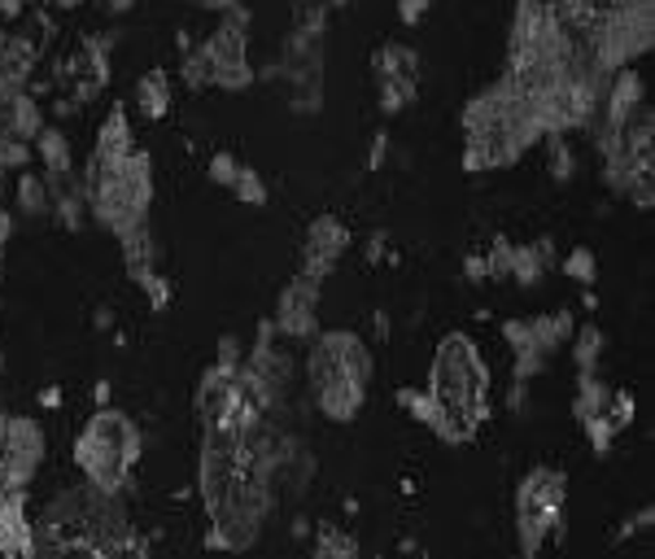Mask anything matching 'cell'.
Here are the masks:
<instances>
[{
  "instance_id": "1",
  "label": "cell",
  "mask_w": 655,
  "mask_h": 559,
  "mask_svg": "<svg viewBox=\"0 0 655 559\" xmlns=\"http://www.w3.org/2000/svg\"><path fill=\"white\" fill-rule=\"evenodd\" d=\"M463 171H503L525 158L529 144L546 136L543 110L529 93L512 84V75H498L490 88H481L463 106Z\"/></svg>"
},
{
  "instance_id": "2",
  "label": "cell",
  "mask_w": 655,
  "mask_h": 559,
  "mask_svg": "<svg viewBox=\"0 0 655 559\" xmlns=\"http://www.w3.org/2000/svg\"><path fill=\"white\" fill-rule=\"evenodd\" d=\"M429 394L445 416L437 438L445 447H468L481 433V424L490 420V363L481 358L476 341L468 333L441 336L433 372H429Z\"/></svg>"
},
{
  "instance_id": "3",
  "label": "cell",
  "mask_w": 655,
  "mask_h": 559,
  "mask_svg": "<svg viewBox=\"0 0 655 559\" xmlns=\"http://www.w3.org/2000/svg\"><path fill=\"white\" fill-rule=\"evenodd\" d=\"M307 372H311L315 407L332 424H350L363 411L367 385H372V350L358 333L336 329V333L315 336Z\"/></svg>"
},
{
  "instance_id": "4",
  "label": "cell",
  "mask_w": 655,
  "mask_h": 559,
  "mask_svg": "<svg viewBox=\"0 0 655 559\" xmlns=\"http://www.w3.org/2000/svg\"><path fill=\"white\" fill-rule=\"evenodd\" d=\"M75 463L88 476V485L106 490V494H122V485L131 481L136 463H140V429L131 416L101 407L88 429L75 442Z\"/></svg>"
},
{
  "instance_id": "5",
  "label": "cell",
  "mask_w": 655,
  "mask_h": 559,
  "mask_svg": "<svg viewBox=\"0 0 655 559\" xmlns=\"http://www.w3.org/2000/svg\"><path fill=\"white\" fill-rule=\"evenodd\" d=\"M568 476L559 467H529L516 485V547L520 556H543L550 542H563Z\"/></svg>"
},
{
  "instance_id": "6",
  "label": "cell",
  "mask_w": 655,
  "mask_h": 559,
  "mask_svg": "<svg viewBox=\"0 0 655 559\" xmlns=\"http://www.w3.org/2000/svg\"><path fill=\"white\" fill-rule=\"evenodd\" d=\"M245 31H249V13H245L240 4H232L227 18L218 22V31L202 44V53H206V62H211V84H215V88L240 93V88L254 79L249 62H245Z\"/></svg>"
},
{
  "instance_id": "7",
  "label": "cell",
  "mask_w": 655,
  "mask_h": 559,
  "mask_svg": "<svg viewBox=\"0 0 655 559\" xmlns=\"http://www.w3.org/2000/svg\"><path fill=\"white\" fill-rule=\"evenodd\" d=\"M372 75L385 114H402L420 97V53L407 44H380L372 53Z\"/></svg>"
},
{
  "instance_id": "8",
  "label": "cell",
  "mask_w": 655,
  "mask_h": 559,
  "mask_svg": "<svg viewBox=\"0 0 655 559\" xmlns=\"http://www.w3.org/2000/svg\"><path fill=\"white\" fill-rule=\"evenodd\" d=\"M315 311H320V280L311 276H298L280 289V302H276V333L280 336H315Z\"/></svg>"
},
{
  "instance_id": "9",
  "label": "cell",
  "mask_w": 655,
  "mask_h": 559,
  "mask_svg": "<svg viewBox=\"0 0 655 559\" xmlns=\"http://www.w3.org/2000/svg\"><path fill=\"white\" fill-rule=\"evenodd\" d=\"M350 249V232L341 219H332V215H320L315 224L307 227V249H302V276H311V280H320L324 284L328 276H332V267L341 262V254Z\"/></svg>"
},
{
  "instance_id": "10",
  "label": "cell",
  "mask_w": 655,
  "mask_h": 559,
  "mask_svg": "<svg viewBox=\"0 0 655 559\" xmlns=\"http://www.w3.org/2000/svg\"><path fill=\"white\" fill-rule=\"evenodd\" d=\"M35 529L26 520V490H9L0 498V556H31Z\"/></svg>"
},
{
  "instance_id": "11",
  "label": "cell",
  "mask_w": 655,
  "mask_h": 559,
  "mask_svg": "<svg viewBox=\"0 0 655 559\" xmlns=\"http://www.w3.org/2000/svg\"><path fill=\"white\" fill-rule=\"evenodd\" d=\"M555 262H559V258H555V240H550V236H538V240H529V245H512L507 280H516L520 289H534Z\"/></svg>"
},
{
  "instance_id": "12",
  "label": "cell",
  "mask_w": 655,
  "mask_h": 559,
  "mask_svg": "<svg viewBox=\"0 0 655 559\" xmlns=\"http://www.w3.org/2000/svg\"><path fill=\"white\" fill-rule=\"evenodd\" d=\"M0 131L4 136H18V140H35L40 136V127H44V114L35 106V97H26V93H9V97H0Z\"/></svg>"
},
{
  "instance_id": "13",
  "label": "cell",
  "mask_w": 655,
  "mask_h": 559,
  "mask_svg": "<svg viewBox=\"0 0 655 559\" xmlns=\"http://www.w3.org/2000/svg\"><path fill=\"white\" fill-rule=\"evenodd\" d=\"M131 122H127V110H109V118L97 131V149H93V162H122L131 153Z\"/></svg>"
},
{
  "instance_id": "14",
  "label": "cell",
  "mask_w": 655,
  "mask_h": 559,
  "mask_svg": "<svg viewBox=\"0 0 655 559\" xmlns=\"http://www.w3.org/2000/svg\"><path fill=\"white\" fill-rule=\"evenodd\" d=\"M529 324V345L534 350H543L546 358L559 350V345H568V336L577 329V320H572V311H550V315H534V320H525Z\"/></svg>"
},
{
  "instance_id": "15",
  "label": "cell",
  "mask_w": 655,
  "mask_h": 559,
  "mask_svg": "<svg viewBox=\"0 0 655 559\" xmlns=\"http://www.w3.org/2000/svg\"><path fill=\"white\" fill-rule=\"evenodd\" d=\"M136 110L144 118H167V110H171V75L162 66H153V71H144L136 79Z\"/></svg>"
},
{
  "instance_id": "16",
  "label": "cell",
  "mask_w": 655,
  "mask_h": 559,
  "mask_svg": "<svg viewBox=\"0 0 655 559\" xmlns=\"http://www.w3.org/2000/svg\"><path fill=\"white\" fill-rule=\"evenodd\" d=\"M35 153H40V162H44V175H71V166H75L71 140H66L57 127H40V136H35Z\"/></svg>"
},
{
  "instance_id": "17",
  "label": "cell",
  "mask_w": 655,
  "mask_h": 559,
  "mask_svg": "<svg viewBox=\"0 0 655 559\" xmlns=\"http://www.w3.org/2000/svg\"><path fill=\"white\" fill-rule=\"evenodd\" d=\"M608 385L599 380V372H581L577 376V394H572V416H577V424H586L590 416H599L603 407H608Z\"/></svg>"
},
{
  "instance_id": "18",
  "label": "cell",
  "mask_w": 655,
  "mask_h": 559,
  "mask_svg": "<svg viewBox=\"0 0 655 559\" xmlns=\"http://www.w3.org/2000/svg\"><path fill=\"white\" fill-rule=\"evenodd\" d=\"M603 341H608V336H603L599 324H581V329H572L568 345H572V363H577V372H599Z\"/></svg>"
},
{
  "instance_id": "19",
  "label": "cell",
  "mask_w": 655,
  "mask_h": 559,
  "mask_svg": "<svg viewBox=\"0 0 655 559\" xmlns=\"http://www.w3.org/2000/svg\"><path fill=\"white\" fill-rule=\"evenodd\" d=\"M18 211L22 215H49V180L35 171L18 175Z\"/></svg>"
},
{
  "instance_id": "20",
  "label": "cell",
  "mask_w": 655,
  "mask_h": 559,
  "mask_svg": "<svg viewBox=\"0 0 655 559\" xmlns=\"http://www.w3.org/2000/svg\"><path fill=\"white\" fill-rule=\"evenodd\" d=\"M572 284H581V289H594V280H599V262H594V254L586 249V245H577V249H568L559 262H555Z\"/></svg>"
},
{
  "instance_id": "21",
  "label": "cell",
  "mask_w": 655,
  "mask_h": 559,
  "mask_svg": "<svg viewBox=\"0 0 655 559\" xmlns=\"http://www.w3.org/2000/svg\"><path fill=\"white\" fill-rule=\"evenodd\" d=\"M546 140V166H550V180L568 184L577 175V158H572V144L568 136H543Z\"/></svg>"
},
{
  "instance_id": "22",
  "label": "cell",
  "mask_w": 655,
  "mask_h": 559,
  "mask_svg": "<svg viewBox=\"0 0 655 559\" xmlns=\"http://www.w3.org/2000/svg\"><path fill=\"white\" fill-rule=\"evenodd\" d=\"M634 411H638V407H634V394H630V389H612V394H608L603 416L612 420V429H616V433H625V429L634 424Z\"/></svg>"
},
{
  "instance_id": "23",
  "label": "cell",
  "mask_w": 655,
  "mask_h": 559,
  "mask_svg": "<svg viewBox=\"0 0 655 559\" xmlns=\"http://www.w3.org/2000/svg\"><path fill=\"white\" fill-rule=\"evenodd\" d=\"M232 193H236L245 206H267V184H262V175H258L254 166H240V175H236Z\"/></svg>"
},
{
  "instance_id": "24",
  "label": "cell",
  "mask_w": 655,
  "mask_h": 559,
  "mask_svg": "<svg viewBox=\"0 0 655 559\" xmlns=\"http://www.w3.org/2000/svg\"><path fill=\"white\" fill-rule=\"evenodd\" d=\"M516 358H512V380H534V376H543L546 372V354L543 350H534V345H525V350H512Z\"/></svg>"
},
{
  "instance_id": "25",
  "label": "cell",
  "mask_w": 655,
  "mask_h": 559,
  "mask_svg": "<svg viewBox=\"0 0 655 559\" xmlns=\"http://www.w3.org/2000/svg\"><path fill=\"white\" fill-rule=\"evenodd\" d=\"M245 354H249V350H245V341H240V336H218V354H215V363L218 367H223V372H240V367H245Z\"/></svg>"
},
{
  "instance_id": "26",
  "label": "cell",
  "mask_w": 655,
  "mask_h": 559,
  "mask_svg": "<svg viewBox=\"0 0 655 559\" xmlns=\"http://www.w3.org/2000/svg\"><path fill=\"white\" fill-rule=\"evenodd\" d=\"M354 551H358V542L350 534H336L332 525H324V534L315 538V556H354Z\"/></svg>"
},
{
  "instance_id": "27",
  "label": "cell",
  "mask_w": 655,
  "mask_h": 559,
  "mask_svg": "<svg viewBox=\"0 0 655 559\" xmlns=\"http://www.w3.org/2000/svg\"><path fill=\"white\" fill-rule=\"evenodd\" d=\"M180 79H184L189 88H206V84H211V62H206V53H202V49H193V53L184 57Z\"/></svg>"
},
{
  "instance_id": "28",
  "label": "cell",
  "mask_w": 655,
  "mask_h": 559,
  "mask_svg": "<svg viewBox=\"0 0 655 559\" xmlns=\"http://www.w3.org/2000/svg\"><path fill=\"white\" fill-rule=\"evenodd\" d=\"M206 175H211V184H218V189H232V184H236V175H240L236 153H215V158H211V166H206Z\"/></svg>"
},
{
  "instance_id": "29",
  "label": "cell",
  "mask_w": 655,
  "mask_h": 559,
  "mask_svg": "<svg viewBox=\"0 0 655 559\" xmlns=\"http://www.w3.org/2000/svg\"><path fill=\"white\" fill-rule=\"evenodd\" d=\"M485 267H490V280H507V267H512V240L507 236H494V245L485 254Z\"/></svg>"
},
{
  "instance_id": "30",
  "label": "cell",
  "mask_w": 655,
  "mask_h": 559,
  "mask_svg": "<svg viewBox=\"0 0 655 559\" xmlns=\"http://www.w3.org/2000/svg\"><path fill=\"white\" fill-rule=\"evenodd\" d=\"M136 284L149 293V307H153V311H162V307L171 302V284H167V276H158V271H144V276H136Z\"/></svg>"
},
{
  "instance_id": "31",
  "label": "cell",
  "mask_w": 655,
  "mask_h": 559,
  "mask_svg": "<svg viewBox=\"0 0 655 559\" xmlns=\"http://www.w3.org/2000/svg\"><path fill=\"white\" fill-rule=\"evenodd\" d=\"M429 4H433V0H398V18H402L407 26H420L425 13H429Z\"/></svg>"
},
{
  "instance_id": "32",
  "label": "cell",
  "mask_w": 655,
  "mask_h": 559,
  "mask_svg": "<svg viewBox=\"0 0 655 559\" xmlns=\"http://www.w3.org/2000/svg\"><path fill=\"white\" fill-rule=\"evenodd\" d=\"M503 341H507L512 350H525V345H529V324H525V320H503Z\"/></svg>"
},
{
  "instance_id": "33",
  "label": "cell",
  "mask_w": 655,
  "mask_h": 559,
  "mask_svg": "<svg viewBox=\"0 0 655 559\" xmlns=\"http://www.w3.org/2000/svg\"><path fill=\"white\" fill-rule=\"evenodd\" d=\"M463 276H468V284H485V280H490L485 254H468V258H463Z\"/></svg>"
},
{
  "instance_id": "34",
  "label": "cell",
  "mask_w": 655,
  "mask_h": 559,
  "mask_svg": "<svg viewBox=\"0 0 655 559\" xmlns=\"http://www.w3.org/2000/svg\"><path fill=\"white\" fill-rule=\"evenodd\" d=\"M385 153H389V140H385V136H376V144H372V158H367V166L376 171V166L385 162Z\"/></svg>"
},
{
  "instance_id": "35",
  "label": "cell",
  "mask_w": 655,
  "mask_h": 559,
  "mask_svg": "<svg viewBox=\"0 0 655 559\" xmlns=\"http://www.w3.org/2000/svg\"><path fill=\"white\" fill-rule=\"evenodd\" d=\"M40 402H44V407H62V389H44Z\"/></svg>"
},
{
  "instance_id": "36",
  "label": "cell",
  "mask_w": 655,
  "mask_h": 559,
  "mask_svg": "<svg viewBox=\"0 0 655 559\" xmlns=\"http://www.w3.org/2000/svg\"><path fill=\"white\" fill-rule=\"evenodd\" d=\"M581 307H586V311H599V298H594V289H586V293H581Z\"/></svg>"
},
{
  "instance_id": "37",
  "label": "cell",
  "mask_w": 655,
  "mask_h": 559,
  "mask_svg": "<svg viewBox=\"0 0 655 559\" xmlns=\"http://www.w3.org/2000/svg\"><path fill=\"white\" fill-rule=\"evenodd\" d=\"M106 9H114V13H122V9H131V0H101Z\"/></svg>"
},
{
  "instance_id": "38",
  "label": "cell",
  "mask_w": 655,
  "mask_h": 559,
  "mask_svg": "<svg viewBox=\"0 0 655 559\" xmlns=\"http://www.w3.org/2000/svg\"><path fill=\"white\" fill-rule=\"evenodd\" d=\"M4 494H9V490H4V485H0V498H4Z\"/></svg>"
}]
</instances>
